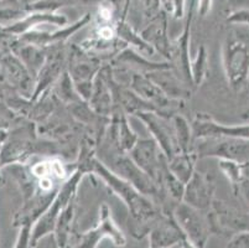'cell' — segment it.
I'll return each instance as SVG.
<instances>
[{
  "mask_svg": "<svg viewBox=\"0 0 249 248\" xmlns=\"http://www.w3.org/2000/svg\"><path fill=\"white\" fill-rule=\"evenodd\" d=\"M212 189L201 175H192L186 191L183 192L185 204L197 210H206L212 206Z\"/></svg>",
  "mask_w": 249,
  "mask_h": 248,
  "instance_id": "obj_6",
  "label": "cell"
},
{
  "mask_svg": "<svg viewBox=\"0 0 249 248\" xmlns=\"http://www.w3.org/2000/svg\"><path fill=\"white\" fill-rule=\"evenodd\" d=\"M6 138H8V132L4 128H0V154H1V149H3V145L5 143Z\"/></svg>",
  "mask_w": 249,
  "mask_h": 248,
  "instance_id": "obj_12",
  "label": "cell"
},
{
  "mask_svg": "<svg viewBox=\"0 0 249 248\" xmlns=\"http://www.w3.org/2000/svg\"><path fill=\"white\" fill-rule=\"evenodd\" d=\"M170 170L178 177L181 183H189L194 172V159L189 153H182V155L176 156L173 159L170 165Z\"/></svg>",
  "mask_w": 249,
  "mask_h": 248,
  "instance_id": "obj_8",
  "label": "cell"
},
{
  "mask_svg": "<svg viewBox=\"0 0 249 248\" xmlns=\"http://www.w3.org/2000/svg\"><path fill=\"white\" fill-rule=\"evenodd\" d=\"M11 114H13V112L10 111V108L6 106V103L3 99L0 98V120L4 117H10Z\"/></svg>",
  "mask_w": 249,
  "mask_h": 248,
  "instance_id": "obj_11",
  "label": "cell"
},
{
  "mask_svg": "<svg viewBox=\"0 0 249 248\" xmlns=\"http://www.w3.org/2000/svg\"><path fill=\"white\" fill-rule=\"evenodd\" d=\"M0 72L3 81H8L20 91H26L29 88L30 72L19 57L11 52H6L0 58Z\"/></svg>",
  "mask_w": 249,
  "mask_h": 248,
  "instance_id": "obj_5",
  "label": "cell"
},
{
  "mask_svg": "<svg viewBox=\"0 0 249 248\" xmlns=\"http://www.w3.org/2000/svg\"><path fill=\"white\" fill-rule=\"evenodd\" d=\"M180 246H181V247H182V248H196L194 245H192L191 242H190V241L186 240V237H185L182 241H181Z\"/></svg>",
  "mask_w": 249,
  "mask_h": 248,
  "instance_id": "obj_13",
  "label": "cell"
},
{
  "mask_svg": "<svg viewBox=\"0 0 249 248\" xmlns=\"http://www.w3.org/2000/svg\"><path fill=\"white\" fill-rule=\"evenodd\" d=\"M149 248H171L185 238L173 213L160 215L149 231Z\"/></svg>",
  "mask_w": 249,
  "mask_h": 248,
  "instance_id": "obj_4",
  "label": "cell"
},
{
  "mask_svg": "<svg viewBox=\"0 0 249 248\" xmlns=\"http://www.w3.org/2000/svg\"><path fill=\"white\" fill-rule=\"evenodd\" d=\"M85 169H80L66 184H65V185L62 186L60 192H57V195H56V197L53 199L52 204L50 205V208L45 211L44 215L38 218L37 221H36V224L34 225L33 231H31L34 248L37 246L38 241L42 240V238L46 237L47 235H50L51 232L55 231L56 224H57L61 213H62L63 210L67 208V205L71 202V199L72 196H73V192L74 190H76L77 184H78L80 179L82 177V175L85 174Z\"/></svg>",
  "mask_w": 249,
  "mask_h": 248,
  "instance_id": "obj_1",
  "label": "cell"
},
{
  "mask_svg": "<svg viewBox=\"0 0 249 248\" xmlns=\"http://www.w3.org/2000/svg\"><path fill=\"white\" fill-rule=\"evenodd\" d=\"M173 216L187 241L196 248H206L208 238L213 233L208 215H202L200 210L182 202L174 209Z\"/></svg>",
  "mask_w": 249,
  "mask_h": 248,
  "instance_id": "obj_2",
  "label": "cell"
},
{
  "mask_svg": "<svg viewBox=\"0 0 249 248\" xmlns=\"http://www.w3.org/2000/svg\"><path fill=\"white\" fill-rule=\"evenodd\" d=\"M31 231H33V226L30 225H24L20 227L19 236H18L14 248H34Z\"/></svg>",
  "mask_w": 249,
  "mask_h": 248,
  "instance_id": "obj_9",
  "label": "cell"
},
{
  "mask_svg": "<svg viewBox=\"0 0 249 248\" xmlns=\"http://www.w3.org/2000/svg\"><path fill=\"white\" fill-rule=\"evenodd\" d=\"M104 238H109L118 247H123L126 243L125 236L113 220L107 205H103L101 208L98 224L92 229L80 235V240L74 248H97Z\"/></svg>",
  "mask_w": 249,
  "mask_h": 248,
  "instance_id": "obj_3",
  "label": "cell"
},
{
  "mask_svg": "<svg viewBox=\"0 0 249 248\" xmlns=\"http://www.w3.org/2000/svg\"><path fill=\"white\" fill-rule=\"evenodd\" d=\"M227 248H249V231L235 233L231 238Z\"/></svg>",
  "mask_w": 249,
  "mask_h": 248,
  "instance_id": "obj_10",
  "label": "cell"
},
{
  "mask_svg": "<svg viewBox=\"0 0 249 248\" xmlns=\"http://www.w3.org/2000/svg\"><path fill=\"white\" fill-rule=\"evenodd\" d=\"M1 91H3V86H1V82H0V93H1Z\"/></svg>",
  "mask_w": 249,
  "mask_h": 248,
  "instance_id": "obj_16",
  "label": "cell"
},
{
  "mask_svg": "<svg viewBox=\"0 0 249 248\" xmlns=\"http://www.w3.org/2000/svg\"><path fill=\"white\" fill-rule=\"evenodd\" d=\"M4 54H6V52H4V51H3V50L0 49V58H1V56H3V55H4Z\"/></svg>",
  "mask_w": 249,
  "mask_h": 248,
  "instance_id": "obj_15",
  "label": "cell"
},
{
  "mask_svg": "<svg viewBox=\"0 0 249 248\" xmlns=\"http://www.w3.org/2000/svg\"><path fill=\"white\" fill-rule=\"evenodd\" d=\"M138 115H139L144 122L148 123V127L151 129V132L155 134V136L158 138V142L161 144V148L165 152V154H166L169 158L173 159V156L176 154L175 149H174V148L176 147V144L173 140V138H171V131H170L169 127L165 126V123L162 122L161 119L155 117V115L150 112H138Z\"/></svg>",
  "mask_w": 249,
  "mask_h": 248,
  "instance_id": "obj_7",
  "label": "cell"
},
{
  "mask_svg": "<svg viewBox=\"0 0 249 248\" xmlns=\"http://www.w3.org/2000/svg\"><path fill=\"white\" fill-rule=\"evenodd\" d=\"M243 190H244V196H246L247 201L249 202V181L243 183Z\"/></svg>",
  "mask_w": 249,
  "mask_h": 248,
  "instance_id": "obj_14",
  "label": "cell"
}]
</instances>
